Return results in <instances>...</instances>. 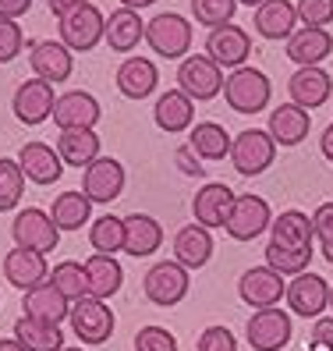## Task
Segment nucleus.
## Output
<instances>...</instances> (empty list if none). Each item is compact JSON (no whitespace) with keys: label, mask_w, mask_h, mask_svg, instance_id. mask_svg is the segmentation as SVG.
Instances as JSON below:
<instances>
[{"label":"nucleus","mask_w":333,"mask_h":351,"mask_svg":"<svg viewBox=\"0 0 333 351\" xmlns=\"http://www.w3.org/2000/svg\"><path fill=\"white\" fill-rule=\"evenodd\" d=\"M312 231H316L319 241H333V202H323L312 213Z\"/></svg>","instance_id":"49530a36"},{"label":"nucleus","mask_w":333,"mask_h":351,"mask_svg":"<svg viewBox=\"0 0 333 351\" xmlns=\"http://www.w3.org/2000/svg\"><path fill=\"white\" fill-rule=\"evenodd\" d=\"M25 47V36H22V25L11 22V18H0V64H8L22 53Z\"/></svg>","instance_id":"c03bdc74"},{"label":"nucleus","mask_w":333,"mask_h":351,"mask_svg":"<svg viewBox=\"0 0 333 351\" xmlns=\"http://www.w3.org/2000/svg\"><path fill=\"white\" fill-rule=\"evenodd\" d=\"M18 167H22L25 181H32V184H57L60 174H64L57 146H47V142H25L18 149Z\"/></svg>","instance_id":"aec40b11"},{"label":"nucleus","mask_w":333,"mask_h":351,"mask_svg":"<svg viewBox=\"0 0 333 351\" xmlns=\"http://www.w3.org/2000/svg\"><path fill=\"white\" fill-rule=\"evenodd\" d=\"M25 313L22 316H32V319H43V323H64L71 316V302L57 291V287L47 280V284H39L32 287V291H25Z\"/></svg>","instance_id":"2f4dec72"},{"label":"nucleus","mask_w":333,"mask_h":351,"mask_svg":"<svg viewBox=\"0 0 333 351\" xmlns=\"http://www.w3.org/2000/svg\"><path fill=\"white\" fill-rule=\"evenodd\" d=\"M308 263H312V249H277V245H266V266L277 270L280 277L308 274Z\"/></svg>","instance_id":"58836bf2"},{"label":"nucleus","mask_w":333,"mask_h":351,"mask_svg":"<svg viewBox=\"0 0 333 351\" xmlns=\"http://www.w3.org/2000/svg\"><path fill=\"white\" fill-rule=\"evenodd\" d=\"M284 298H287V305H291V313H295V316L319 319L323 308L330 305V284L319 274H298L295 280L287 284Z\"/></svg>","instance_id":"dca6fc26"},{"label":"nucleus","mask_w":333,"mask_h":351,"mask_svg":"<svg viewBox=\"0 0 333 351\" xmlns=\"http://www.w3.org/2000/svg\"><path fill=\"white\" fill-rule=\"evenodd\" d=\"M305 351H330V348H316V344H312V348H305Z\"/></svg>","instance_id":"13d9d810"},{"label":"nucleus","mask_w":333,"mask_h":351,"mask_svg":"<svg viewBox=\"0 0 333 351\" xmlns=\"http://www.w3.org/2000/svg\"><path fill=\"white\" fill-rule=\"evenodd\" d=\"M273 156H277V142L269 138L266 128H248L238 132L231 142V160H234V171L245 178H259L262 171L273 167Z\"/></svg>","instance_id":"39448f33"},{"label":"nucleus","mask_w":333,"mask_h":351,"mask_svg":"<svg viewBox=\"0 0 333 351\" xmlns=\"http://www.w3.org/2000/svg\"><path fill=\"white\" fill-rule=\"evenodd\" d=\"M319 149H323V156L333 163V121L326 125V132H323V138H319Z\"/></svg>","instance_id":"603ef678"},{"label":"nucleus","mask_w":333,"mask_h":351,"mask_svg":"<svg viewBox=\"0 0 333 351\" xmlns=\"http://www.w3.org/2000/svg\"><path fill=\"white\" fill-rule=\"evenodd\" d=\"M312 344L333 351V316H319V319H316V330H312Z\"/></svg>","instance_id":"09e8293b"},{"label":"nucleus","mask_w":333,"mask_h":351,"mask_svg":"<svg viewBox=\"0 0 333 351\" xmlns=\"http://www.w3.org/2000/svg\"><path fill=\"white\" fill-rule=\"evenodd\" d=\"M333 53V36L326 29H295V36L287 39V57L298 68H319V60Z\"/></svg>","instance_id":"cd10ccee"},{"label":"nucleus","mask_w":333,"mask_h":351,"mask_svg":"<svg viewBox=\"0 0 333 351\" xmlns=\"http://www.w3.org/2000/svg\"><path fill=\"white\" fill-rule=\"evenodd\" d=\"M248 53H252V39L241 25H220V29H210L206 36V57L213 60L217 68H245Z\"/></svg>","instance_id":"f8f14e48"},{"label":"nucleus","mask_w":333,"mask_h":351,"mask_svg":"<svg viewBox=\"0 0 333 351\" xmlns=\"http://www.w3.org/2000/svg\"><path fill=\"white\" fill-rule=\"evenodd\" d=\"M103 32H107V14L96 4H82L60 18V43L71 53H89L92 47H99Z\"/></svg>","instance_id":"423d86ee"},{"label":"nucleus","mask_w":333,"mask_h":351,"mask_svg":"<svg viewBox=\"0 0 333 351\" xmlns=\"http://www.w3.org/2000/svg\"><path fill=\"white\" fill-rule=\"evenodd\" d=\"M135 351H177V337L166 326H142L135 334Z\"/></svg>","instance_id":"37998d69"},{"label":"nucleus","mask_w":333,"mask_h":351,"mask_svg":"<svg viewBox=\"0 0 333 351\" xmlns=\"http://www.w3.org/2000/svg\"><path fill=\"white\" fill-rule=\"evenodd\" d=\"M269 138L277 146H298L308 135V110H301L298 103H280V107L269 114Z\"/></svg>","instance_id":"473e14b6"},{"label":"nucleus","mask_w":333,"mask_h":351,"mask_svg":"<svg viewBox=\"0 0 333 351\" xmlns=\"http://www.w3.org/2000/svg\"><path fill=\"white\" fill-rule=\"evenodd\" d=\"M50 284H53V287H57V291L64 295L68 302L86 298V266L75 263V259L57 263L53 270H50Z\"/></svg>","instance_id":"4c0bfd02"},{"label":"nucleus","mask_w":333,"mask_h":351,"mask_svg":"<svg viewBox=\"0 0 333 351\" xmlns=\"http://www.w3.org/2000/svg\"><path fill=\"white\" fill-rule=\"evenodd\" d=\"M153 121L160 132H188L195 121V99H188L181 89H166L153 103Z\"/></svg>","instance_id":"393cba45"},{"label":"nucleus","mask_w":333,"mask_h":351,"mask_svg":"<svg viewBox=\"0 0 333 351\" xmlns=\"http://www.w3.org/2000/svg\"><path fill=\"white\" fill-rule=\"evenodd\" d=\"M14 341L25 351H60L64 348V330L57 323H43L32 316H18L14 319Z\"/></svg>","instance_id":"72a5a7b5"},{"label":"nucleus","mask_w":333,"mask_h":351,"mask_svg":"<svg viewBox=\"0 0 333 351\" xmlns=\"http://www.w3.org/2000/svg\"><path fill=\"white\" fill-rule=\"evenodd\" d=\"M60 351H86V348H60Z\"/></svg>","instance_id":"bf43d9fd"},{"label":"nucleus","mask_w":333,"mask_h":351,"mask_svg":"<svg viewBox=\"0 0 333 351\" xmlns=\"http://www.w3.org/2000/svg\"><path fill=\"white\" fill-rule=\"evenodd\" d=\"M231 132L217 121H199V125L188 132V146L195 149L199 160H223L231 156Z\"/></svg>","instance_id":"f704fd0d"},{"label":"nucleus","mask_w":333,"mask_h":351,"mask_svg":"<svg viewBox=\"0 0 333 351\" xmlns=\"http://www.w3.org/2000/svg\"><path fill=\"white\" fill-rule=\"evenodd\" d=\"M89 245L99 256H117L124 252V217H96L89 223Z\"/></svg>","instance_id":"e433bc0d"},{"label":"nucleus","mask_w":333,"mask_h":351,"mask_svg":"<svg viewBox=\"0 0 333 351\" xmlns=\"http://www.w3.org/2000/svg\"><path fill=\"white\" fill-rule=\"evenodd\" d=\"M163 245V227L156 217L149 213H132L124 217V252L135 256V259H145L153 256Z\"/></svg>","instance_id":"bb28decb"},{"label":"nucleus","mask_w":333,"mask_h":351,"mask_svg":"<svg viewBox=\"0 0 333 351\" xmlns=\"http://www.w3.org/2000/svg\"><path fill=\"white\" fill-rule=\"evenodd\" d=\"M312 238H316L312 217L301 210H284L269 223V245H277V249H312Z\"/></svg>","instance_id":"b1692460"},{"label":"nucleus","mask_w":333,"mask_h":351,"mask_svg":"<svg viewBox=\"0 0 333 351\" xmlns=\"http://www.w3.org/2000/svg\"><path fill=\"white\" fill-rule=\"evenodd\" d=\"M99 99L86 89H71L64 96H57L53 103V125L60 132H71V128H96V121H99Z\"/></svg>","instance_id":"f3484780"},{"label":"nucleus","mask_w":333,"mask_h":351,"mask_svg":"<svg viewBox=\"0 0 333 351\" xmlns=\"http://www.w3.org/2000/svg\"><path fill=\"white\" fill-rule=\"evenodd\" d=\"M149 4H156V0H121V8H132V11H142Z\"/></svg>","instance_id":"864d4df0"},{"label":"nucleus","mask_w":333,"mask_h":351,"mask_svg":"<svg viewBox=\"0 0 333 351\" xmlns=\"http://www.w3.org/2000/svg\"><path fill=\"white\" fill-rule=\"evenodd\" d=\"M188 287H192V274L184 270L181 263H174V259L153 263L149 274H145V280H142L145 298H149L153 305H160V308L177 305L184 295H188Z\"/></svg>","instance_id":"7ed1b4c3"},{"label":"nucleus","mask_w":333,"mask_h":351,"mask_svg":"<svg viewBox=\"0 0 333 351\" xmlns=\"http://www.w3.org/2000/svg\"><path fill=\"white\" fill-rule=\"evenodd\" d=\"M22 195H25V174L18 167V160H0V213L18 210Z\"/></svg>","instance_id":"ea45409f"},{"label":"nucleus","mask_w":333,"mask_h":351,"mask_svg":"<svg viewBox=\"0 0 333 351\" xmlns=\"http://www.w3.org/2000/svg\"><path fill=\"white\" fill-rule=\"evenodd\" d=\"M103 39H107L110 50L132 53L142 39H145V22L138 18V11L117 8V11H110V18H107V32H103Z\"/></svg>","instance_id":"7c9ffc66"},{"label":"nucleus","mask_w":333,"mask_h":351,"mask_svg":"<svg viewBox=\"0 0 333 351\" xmlns=\"http://www.w3.org/2000/svg\"><path fill=\"white\" fill-rule=\"evenodd\" d=\"M269 96H273V86L259 68H234L231 75L223 78V99L227 107L238 110V114H259L266 110Z\"/></svg>","instance_id":"f257e3e1"},{"label":"nucleus","mask_w":333,"mask_h":351,"mask_svg":"<svg viewBox=\"0 0 333 351\" xmlns=\"http://www.w3.org/2000/svg\"><path fill=\"white\" fill-rule=\"evenodd\" d=\"M29 64H32V75L57 86V82H64L75 68V57L71 50L60 43V39H36L32 50H29Z\"/></svg>","instance_id":"6ab92c4d"},{"label":"nucleus","mask_w":333,"mask_h":351,"mask_svg":"<svg viewBox=\"0 0 333 351\" xmlns=\"http://www.w3.org/2000/svg\"><path fill=\"white\" fill-rule=\"evenodd\" d=\"M4 277H8V284L18 287V291H32V287L50 280V263H47L43 252H32V249L14 245V249L4 256Z\"/></svg>","instance_id":"a211bd4d"},{"label":"nucleus","mask_w":333,"mask_h":351,"mask_svg":"<svg viewBox=\"0 0 333 351\" xmlns=\"http://www.w3.org/2000/svg\"><path fill=\"white\" fill-rule=\"evenodd\" d=\"M0 351H25V348L18 344L14 337H0Z\"/></svg>","instance_id":"5fc2aeb1"},{"label":"nucleus","mask_w":333,"mask_h":351,"mask_svg":"<svg viewBox=\"0 0 333 351\" xmlns=\"http://www.w3.org/2000/svg\"><path fill=\"white\" fill-rule=\"evenodd\" d=\"M53 103H57V96H53V86H50V82L29 78V82H22V86L14 89L11 110H14V117L22 121V125L36 128V125H43V121L53 114Z\"/></svg>","instance_id":"ddd939ff"},{"label":"nucleus","mask_w":333,"mask_h":351,"mask_svg":"<svg viewBox=\"0 0 333 351\" xmlns=\"http://www.w3.org/2000/svg\"><path fill=\"white\" fill-rule=\"evenodd\" d=\"M99 149H103V142L92 128H71V132L57 135V156H60L64 167L86 171L92 160H99Z\"/></svg>","instance_id":"5701e85b"},{"label":"nucleus","mask_w":333,"mask_h":351,"mask_svg":"<svg viewBox=\"0 0 333 351\" xmlns=\"http://www.w3.org/2000/svg\"><path fill=\"white\" fill-rule=\"evenodd\" d=\"M295 11L305 29H326L333 22V0H298Z\"/></svg>","instance_id":"79ce46f5"},{"label":"nucleus","mask_w":333,"mask_h":351,"mask_svg":"<svg viewBox=\"0 0 333 351\" xmlns=\"http://www.w3.org/2000/svg\"><path fill=\"white\" fill-rule=\"evenodd\" d=\"M291 316L284 308H259V313L248 319L245 326V337L256 351H280L291 341Z\"/></svg>","instance_id":"2eb2a0df"},{"label":"nucleus","mask_w":333,"mask_h":351,"mask_svg":"<svg viewBox=\"0 0 333 351\" xmlns=\"http://www.w3.org/2000/svg\"><path fill=\"white\" fill-rule=\"evenodd\" d=\"M145 43L166 60H177V57L184 60L192 47V22L181 18L177 11H163L153 22H145Z\"/></svg>","instance_id":"f03ea898"},{"label":"nucleus","mask_w":333,"mask_h":351,"mask_svg":"<svg viewBox=\"0 0 333 351\" xmlns=\"http://www.w3.org/2000/svg\"><path fill=\"white\" fill-rule=\"evenodd\" d=\"M298 29V11L291 0H266L256 8V32L262 39H291Z\"/></svg>","instance_id":"c756f323"},{"label":"nucleus","mask_w":333,"mask_h":351,"mask_svg":"<svg viewBox=\"0 0 333 351\" xmlns=\"http://www.w3.org/2000/svg\"><path fill=\"white\" fill-rule=\"evenodd\" d=\"M11 238H14V245L32 249V252H43V256H50L60 245V231L53 227L50 213L39 210V206H25V210H18V217L11 220Z\"/></svg>","instance_id":"0eeeda50"},{"label":"nucleus","mask_w":333,"mask_h":351,"mask_svg":"<svg viewBox=\"0 0 333 351\" xmlns=\"http://www.w3.org/2000/svg\"><path fill=\"white\" fill-rule=\"evenodd\" d=\"M238 4H248V8H259V4H266V0H238Z\"/></svg>","instance_id":"4d7b16f0"},{"label":"nucleus","mask_w":333,"mask_h":351,"mask_svg":"<svg viewBox=\"0 0 333 351\" xmlns=\"http://www.w3.org/2000/svg\"><path fill=\"white\" fill-rule=\"evenodd\" d=\"M82 192H86V199L96 206H110L121 192H124V163L114 160V156H99L92 160L86 174H82Z\"/></svg>","instance_id":"9b49d317"},{"label":"nucleus","mask_w":333,"mask_h":351,"mask_svg":"<svg viewBox=\"0 0 333 351\" xmlns=\"http://www.w3.org/2000/svg\"><path fill=\"white\" fill-rule=\"evenodd\" d=\"M195 351H238V341L227 326H206L199 334Z\"/></svg>","instance_id":"a18cd8bd"},{"label":"nucleus","mask_w":333,"mask_h":351,"mask_svg":"<svg viewBox=\"0 0 333 351\" xmlns=\"http://www.w3.org/2000/svg\"><path fill=\"white\" fill-rule=\"evenodd\" d=\"M75 337L82 344H107L114 337V308L103 302V298H78L71 302V316H68Z\"/></svg>","instance_id":"20e7f679"},{"label":"nucleus","mask_w":333,"mask_h":351,"mask_svg":"<svg viewBox=\"0 0 333 351\" xmlns=\"http://www.w3.org/2000/svg\"><path fill=\"white\" fill-rule=\"evenodd\" d=\"M82 4H89V0H50V11H53L57 18H64V14H71L75 8H82Z\"/></svg>","instance_id":"3c124183"},{"label":"nucleus","mask_w":333,"mask_h":351,"mask_svg":"<svg viewBox=\"0 0 333 351\" xmlns=\"http://www.w3.org/2000/svg\"><path fill=\"white\" fill-rule=\"evenodd\" d=\"M174 160H177V171H181V174H188V178H202V163L195 160V149L188 146V142H184V146H177Z\"/></svg>","instance_id":"de8ad7c7"},{"label":"nucleus","mask_w":333,"mask_h":351,"mask_svg":"<svg viewBox=\"0 0 333 351\" xmlns=\"http://www.w3.org/2000/svg\"><path fill=\"white\" fill-rule=\"evenodd\" d=\"M269 223H273V210H269V202L262 195L248 192V195L234 199V210H231V217H227L223 231L231 234L234 241H252V238L269 231Z\"/></svg>","instance_id":"1a4fd4ad"},{"label":"nucleus","mask_w":333,"mask_h":351,"mask_svg":"<svg viewBox=\"0 0 333 351\" xmlns=\"http://www.w3.org/2000/svg\"><path fill=\"white\" fill-rule=\"evenodd\" d=\"M160 86V71L149 57H128L124 64L117 68V89L121 96H128V99H145V96H153Z\"/></svg>","instance_id":"c85d7f7f"},{"label":"nucleus","mask_w":333,"mask_h":351,"mask_svg":"<svg viewBox=\"0 0 333 351\" xmlns=\"http://www.w3.org/2000/svg\"><path fill=\"white\" fill-rule=\"evenodd\" d=\"M86 295L89 298H114L121 291V284H124V270H121V263L114 256H99L92 252L86 263Z\"/></svg>","instance_id":"a878e982"},{"label":"nucleus","mask_w":333,"mask_h":351,"mask_svg":"<svg viewBox=\"0 0 333 351\" xmlns=\"http://www.w3.org/2000/svg\"><path fill=\"white\" fill-rule=\"evenodd\" d=\"M330 308H333V287H330Z\"/></svg>","instance_id":"052dcab7"},{"label":"nucleus","mask_w":333,"mask_h":351,"mask_svg":"<svg viewBox=\"0 0 333 351\" xmlns=\"http://www.w3.org/2000/svg\"><path fill=\"white\" fill-rule=\"evenodd\" d=\"M287 93H291V103H298L301 110H316L330 99L333 93V78L330 71L323 68H298L287 82Z\"/></svg>","instance_id":"4be33fe9"},{"label":"nucleus","mask_w":333,"mask_h":351,"mask_svg":"<svg viewBox=\"0 0 333 351\" xmlns=\"http://www.w3.org/2000/svg\"><path fill=\"white\" fill-rule=\"evenodd\" d=\"M234 11H238V0H192L195 22L206 25V29L231 25V22H234Z\"/></svg>","instance_id":"a19ab883"},{"label":"nucleus","mask_w":333,"mask_h":351,"mask_svg":"<svg viewBox=\"0 0 333 351\" xmlns=\"http://www.w3.org/2000/svg\"><path fill=\"white\" fill-rule=\"evenodd\" d=\"M210 259H213V234L199 223H184L174 234V263H181L188 274H195Z\"/></svg>","instance_id":"412c9836"},{"label":"nucleus","mask_w":333,"mask_h":351,"mask_svg":"<svg viewBox=\"0 0 333 351\" xmlns=\"http://www.w3.org/2000/svg\"><path fill=\"white\" fill-rule=\"evenodd\" d=\"M234 189L231 184H223V181H210V184H202V189L195 192L192 199V213H195V223L206 227V231H217V227L227 223V217H231L234 210Z\"/></svg>","instance_id":"4468645a"},{"label":"nucleus","mask_w":333,"mask_h":351,"mask_svg":"<svg viewBox=\"0 0 333 351\" xmlns=\"http://www.w3.org/2000/svg\"><path fill=\"white\" fill-rule=\"evenodd\" d=\"M50 220L57 231H82L92 220V202L86 199V192H60L53 199Z\"/></svg>","instance_id":"c9c22d12"},{"label":"nucleus","mask_w":333,"mask_h":351,"mask_svg":"<svg viewBox=\"0 0 333 351\" xmlns=\"http://www.w3.org/2000/svg\"><path fill=\"white\" fill-rule=\"evenodd\" d=\"M323 256H326V263L333 266V241H323Z\"/></svg>","instance_id":"6e6d98bb"},{"label":"nucleus","mask_w":333,"mask_h":351,"mask_svg":"<svg viewBox=\"0 0 333 351\" xmlns=\"http://www.w3.org/2000/svg\"><path fill=\"white\" fill-rule=\"evenodd\" d=\"M287 291V280L277 274V270H269V266H252V270H245L241 280H238V295L248 308H277L280 298Z\"/></svg>","instance_id":"9d476101"},{"label":"nucleus","mask_w":333,"mask_h":351,"mask_svg":"<svg viewBox=\"0 0 333 351\" xmlns=\"http://www.w3.org/2000/svg\"><path fill=\"white\" fill-rule=\"evenodd\" d=\"M32 8V0H0V18H11V22H18L25 11Z\"/></svg>","instance_id":"8fccbe9b"},{"label":"nucleus","mask_w":333,"mask_h":351,"mask_svg":"<svg viewBox=\"0 0 333 351\" xmlns=\"http://www.w3.org/2000/svg\"><path fill=\"white\" fill-rule=\"evenodd\" d=\"M177 89L188 96V99H213L223 93V68H217L206 53H195V57H184L181 68H177Z\"/></svg>","instance_id":"6e6552de"}]
</instances>
